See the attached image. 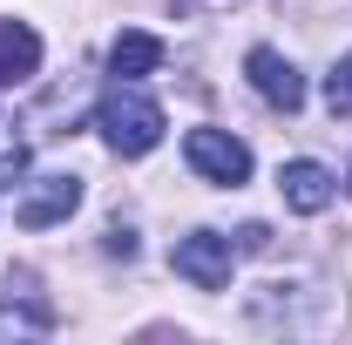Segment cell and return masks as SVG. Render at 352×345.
I'll return each mask as SVG.
<instances>
[{"label":"cell","instance_id":"6da1fadb","mask_svg":"<svg viewBox=\"0 0 352 345\" xmlns=\"http://www.w3.org/2000/svg\"><path fill=\"white\" fill-rule=\"evenodd\" d=\"M95 129H102V142H109L116 156H149L170 122H163V109H156L135 82H116L102 102H95Z\"/></svg>","mask_w":352,"mask_h":345},{"label":"cell","instance_id":"7a4b0ae2","mask_svg":"<svg viewBox=\"0 0 352 345\" xmlns=\"http://www.w3.org/2000/svg\"><path fill=\"white\" fill-rule=\"evenodd\" d=\"M230 264H237V251L217 230H190V237H176V251H170V271L183 285H197V291H223L230 285Z\"/></svg>","mask_w":352,"mask_h":345},{"label":"cell","instance_id":"3957f363","mask_svg":"<svg viewBox=\"0 0 352 345\" xmlns=\"http://www.w3.org/2000/svg\"><path fill=\"white\" fill-rule=\"evenodd\" d=\"M183 156H190V170L204 183H223V190L251 183V149L237 135H223V129H190L183 135Z\"/></svg>","mask_w":352,"mask_h":345},{"label":"cell","instance_id":"277c9868","mask_svg":"<svg viewBox=\"0 0 352 345\" xmlns=\"http://www.w3.org/2000/svg\"><path fill=\"white\" fill-rule=\"evenodd\" d=\"M82 210V176H34V190L14 203V223L21 230H47V223H68V216Z\"/></svg>","mask_w":352,"mask_h":345},{"label":"cell","instance_id":"5b68a950","mask_svg":"<svg viewBox=\"0 0 352 345\" xmlns=\"http://www.w3.org/2000/svg\"><path fill=\"white\" fill-rule=\"evenodd\" d=\"M244 75H251V88H258L271 109H285V115L305 102V75H298L278 47H251V54H244Z\"/></svg>","mask_w":352,"mask_h":345},{"label":"cell","instance_id":"8992f818","mask_svg":"<svg viewBox=\"0 0 352 345\" xmlns=\"http://www.w3.org/2000/svg\"><path fill=\"white\" fill-rule=\"evenodd\" d=\"M278 190H285V203H292L298 216H318L325 203H332V170L298 156V163H285V170H278Z\"/></svg>","mask_w":352,"mask_h":345},{"label":"cell","instance_id":"52a82bcc","mask_svg":"<svg viewBox=\"0 0 352 345\" xmlns=\"http://www.w3.org/2000/svg\"><path fill=\"white\" fill-rule=\"evenodd\" d=\"M41 68V34L28 21H0V88H21Z\"/></svg>","mask_w":352,"mask_h":345},{"label":"cell","instance_id":"ba28073f","mask_svg":"<svg viewBox=\"0 0 352 345\" xmlns=\"http://www.w3.org/2000/svg\"><path fill=\"white\" fill-rule=\"evenodd\" d=\"M156 68H163V41L142 34V27H122L116 47H109V75H116V82H142V75H156Z\"/></svg>","mask_w":352,"mask_h":345},{"label":"cell","instance_id":"9c48e42d","mask_svg":"<svg viewBox=\"0 0 352 345\" xmlns=\"http://www.w3.org/2000/svg\"><path fill=\"white\" fill-rule=\"evenodd\" d=\"M325 109L332 115H352V54H339V68L325 75Z\"/></svg>","mask_w":352,"mask_h":345},{"label":"cell","instance_id":"30bf717a","mask_svg":"<svg viewBox=\"0 0 352 345\" xmlns=\"http://www.w3.org/2000/svg\"><path fill=\"white\" fill-rule=\"evenodd\" d=\"M102 244H109V258H135V230H122V223H116Z\"/></svg>","mask_w":352,"mask_h":345},{"label":"cell","instance_id":"8fae6325","mask_svg":"<svg viewBox=\"0 0 352 345\" xmlns=\"http://www.w3.org/2000/svg\"><path fill=\"white\" fill-rule=\"evenodd\" d=\"M264 244H271V230H264V223H244V230H237V251H264Z\"/></svg>","mask_w":352,"mask_h":345},{"label":"cell","instance_id":"7c38bea8","mask_svg":"<svg viewBox=\"0 0 352 345\" xmlns=\"http://www.w3.org/2000/svg\"><path fill=\"white\" fill-rule=\"evenodd\" d=\"M346 190H352V176H346Z\"/></svg>","mask_w":352,"mask_h":345}]
</instances>
